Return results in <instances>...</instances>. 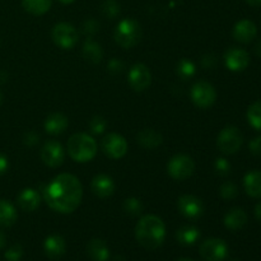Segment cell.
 I'll return each instance as SVG.
<instances>
[{
	"instance_id": "cell-1",
	"label": "cell",
	"mask_w": 261,
	"mask_h": 261,
	"mask_svg": "<svg viewBox=\"0 0 261 261\" xmlns=\"http://www.w3.org/2000/svg\"><path fill=\"white\" fill-rule=\"evenodd\" d=\"M46 204L61 214H70L78 209L83 198L81 181L70 173H60L43 190Z\"/></svg>"
},
{
	"instance_id": "cell-18",
	"label": "cell",
	"mask_w": 261,
	"mask_h": 261,
	"mask_svg": "<svg viewBox=\"0 0 261 261\" xmlns=\"http://www.w3.org/2000/svg\"><path fill=\"white\" fill-rule=\"evenodd\" d=\"M17 203L19 208L24 212H35L40 206L41 196L35 189H23L17 196Z\"/></svg>"
},
{
	"instance_id": "cell-20",
	"label": "cell",
	"mask_w": 261,
	"mask_h": 261,
	"mask_svg": "<svg viewBox=\"0 0 261 261\" xmlns=\"http://www.w3.org/2000/svg\"><path fill=\"white\" fill-rule=\"evenodd\" d=\"M87 255L92 261H109L110 250L103 240L93 239L87 245Z\"/></svg>"
},
{
	"instance_id": "cell-16",
	"label": "cell",
	"mask_w": 261,
	"mask_h": 261,
	"mask_svg": "<svg viewBox=\"0 0 261 261\" xmlns=\"http://www.w3.org/2000/svg\"><path fill=\"white\" fill-rule=\"evenodd\" d=\"M257 35V28L252 20L242 19L237 22L233 27L234 40L241 43H250Z\"/></svg>"
},
{
	"instance_id": "cell-3",
	"label": "cell",
	"mask_w": 261,
	"mask_h": 261,
	"mask_svg": "<svg viewBox=\"0 0 261 261\" xmlns=\"http://www.w3.org/2000/svg\"><path fill=\"white\" fill-rule=\"evenodd\" d=\"M68 153L75 162L86 163L93 160L98 150L97 142L88 134L76 133L68 140Z\"/></svg>"
},
{
	"instance_id": "cell-11",
	"label": "cell",
	"mask_w": 261,
	"mask_h": 261,
	"mask_svg": "<svg viewBox=\"0 0 261 261\" xmlns=\"http://www.w3.org/2000/svg\"><path fill=\"white\" fill-rule=\"evenodd\" d=\"M127 82H129L130 87L134 89L135 92H143L150 86L152 82V74L148 69L147 65L142 63H138L132 66L127 74Z\"/></svg>"
},
{
	"instance_id": "cell-29",
	"label": "cell",
	"mask_w": 261,
	"mask_h": 261,
	"mask_svg": "<svg viewBox=\"0 0 261 261\" xmlns=\"http://www.w3.org/2000/svg\"><path fill=\"white\" fill-rule=\"evenodd\" d=\"M176 71H177V75L180 76V78L188 81V79L193 78V76L195 75V64H194L193 61L188 60V59H181L177 63V66H176Z\"/></svg>"
},
{
	"instance_id": "cell-40",
	"label": "cell",
	"mask_w": 261,
	"mask_h": 261,
	"mask_svg": "<svg viewBox=\"0 0 261 261\" xmlns=\"http://www.w3.org/2000/svg\"><path fill=\"white\" fill-rule=\"evenodd\" d=\"M250 152L254 155H261V137H256L250 142Z\"/></svg>"
},
{
	"instance_id": "cell-7",
	"label": "cell",
	"mask_w": 261,
	"mask_h": 261,
	"mask_svg": "<svg viewBox=\"0 0 261 261\" xmlns=\"http://www.w3.org/2000/svg\"><path fill=\"white\" fill-rule=\"evenodd\" d=\"M195 171V163L193 158L186 154H177L170 160L167 165V172L173 180L184 181L191 177Z\"/></svg>"
},
{
	"instance_id": "cell-2",
	"label": "cell",
	"mask_w": 261,
	"mask_h": 261,
	"mask_svg": "<svg viewBox=\"0 0 261 261\" xmlns=\"http://www.w3.org/2000/svg\"><path fill=\"white\" fill-rule=\"evenodd\" d=\"M137 241L147 250H155L163 244L166 227L162 219L153 214L142 217L135 227Z\"/></svg>"
},
{
	"instance_id": "cell-19",
	"label": "cell",
	"mask_w": 261,
	"mask_h": 261,
	"mask_svg": "<svg viewBox=\"0 0 261 261\" xmlns=\"http://www.w3.org/2000/svg\"><path fill=\"white\" fill-rule=\"evenodd\" d=\"M45 130L46 133L51 135H59L63 134L69 126L68 117L60 112H54V114L48 115L45 120Z\"/></svg>"
},
{
	"instance_id": "cell-28",
	"label": "cell",
	"mask_w": 261,
	"mask_h": 261,
	"mask_svg": "<svg viewBox=\"0 0 261 261\" xmlns=\"http://www.w3.org/2000/svg\"><path fill=\"white\" fill-rule=\"evenodd\" d=\"M247 121L257 132H261V101H256L247 110Z\"/></svg>"
},
{
	"instance_id": "cell-26",
	"label": "cell",
	"mask_w": 261,
	"mask_h": 261,
	"mask_svg": "<svg viewBox=\"0 0 261 261\" xmlns=\"http://www.w3.org/2000/svg\"><path fill=\"white\" fill-rule=\"evenodd\" d=\"M176 239L184 246H191L200 239V231L194 226H182L176 232Z\"/></svg>"
},
{
	"instance_id": "cell-5",
	"label": "cell",
	"mask_w": 261,
	"mask_h": 261,
	"mask_svg": "<svg viewBox=\"0 0 261 261\" xmlns=\"http://www.w3.org/2000/svg\"><path fill=\"white\" fill-rule=\"evenodd\" d=\"M244 143V137L239 127L227 126L222 130L217 138V147L223 154H234L240 150Z\"/></svg>"
},
{
	"instance_id": "cell-50",
	"label": "cell",
	"mask_w": 261,
	"mask_h": 261,
	"mask_svg": "<svg viewBox=\"0 0 261 261\" xmlns=\"http://www.w3.org/2000/svg\"><path fill=\"white\" fill-rule=\"evenodd\" d=\"M233 261H239V260H233Z\"/></svg>"
},
{
	"instance_id": "cell-15",
	"label": "cell",
	"mask_w": 261,
	"mask_h": 261,
	"mask_svg": "<svg viewBox=\"0 0 261 261\" xmlns=\"http://www.w3.org/2000/svg\"><path fill=\"white\" fill-rule=\"evenodd\" d=\"M91 189L96 196L101 199H107L114 195L115 182L112 177L105 175V173H99V175L94 176L92 180Z\"/></svg>"
},
{
	"instance_id": "cell-30",
	"label": "cell",
	"mask_w": 261,
	"mask_h": 261,
	"mask_svg": "<svg viewBox=\"0 0 261 261\" xmlns=\"http://www.w3.org/2000/svg\"><path fill=\"white\" fill-rule=\"evenodd\" d=\"M101 12L109 19H114L119 15L120 5L116 0H105L101 5Z\"/></svg>"
},
{
	"instance_id": "cell-4",
	"label": "cell",
	"mask_w": 261,
	"mask_h": 261,
	"mask_svg": "<svg viewBox=\"0 0 261 261\" xmlns=\"http://www.w3.org/2000/svg\"><path fill=\"white\" fill-rule=\"evenodd\" d=\"M114 38L119 46L124 48H132L142 40V27L132 18L122 19L115 30Z\"/></svg>"
},
{
	"instance_id": "cell-6",
	"label": "cell",
	"mask_w": 261,
	"mask_h": 261,
	"mask_svg": "<svg viewBox=\"0 0 261 261\" xmlns=\"http://www.w3.org/2000/svg\"><path fill=\"white\" fill-rule=\"evenodd\" d=\"M51 37L56 46L64 48V50H70L78 43L79 35L76 28L73 24H69L66 22L58 23L53 27L51 31Z\"/></svg>"
},
{
	"instance_id": "cell-10",
	"label": "cell",
	"mask_w": 261,
	"mask_h": 261,
	"mask_svg": "<svg viewBox=\"0 0 261 261\" xmlns=\"http://www.w3.org/2000/svg\"><path fill=\"white\" fill-rule=\"evenodd\" d=\"M199 254L205 261H223L228 256V245L221 239H209L201 244Z\"/></svg>"
},
{
	"instance_id": "cell-38",
	"label": "cell",
	"mask_w": 261,
	"mask_h": 261,
	"mask_svg": "<svg viewBox=\"0 0 261 261\" xmlns=\"http://www.w3.org/2000/svg\"><path fill=\"white\" fill-rule=\"evenodd\" d=\"M38 142H40V135L36 132H33V130H30V132H27L23 135V143L25 145H28V147H33Z\"/></svg>"
},
{
	"instance_id": "cell-8",
	"label": "cell",
	"mask_w": 261,
	"mask_h": 261,
	"mask_svg": "<svg viewBox=\"0 0 261 261\" xmlns=\"http://www.w3.org/2000/svg\"><path fill=\"white\" fill-rule=\"evenodd\" d=\"M191 99L200 109H208L213 106L217 99L216 88L205 81H199L191 87Z\"/></svg>"
},
{
	"instance_id": "cell-35",
	"label": "cell",
	"mask_w": 261,
	"mask_h": 261,
	"mask_svg": "<svg viewBox=\"0 0 261 261\" xmlns=\"http://www.w3.org/2000/svg\"><path fill=\"white\" fill-rule=\"evenodd\" d=\"M23 256V249L20 245H13L5 251V259L7 261H19Z\"/></svg>"
},
{
	"instance_id": "cell-49",
	"label": "cell",
	"mask_w": 261,
	"mask_h": 261,
	"mask_svg": "<svg viewBox=\"0 0 261 261\" xmlns=\"http://www.w3.org/2000/svg\"><path fill=\"white\" fill-rule=\"evenodd\" d=\"M178 261H194V260H190V259H180Z\"/></svg>"
},
{
	"instance_id": "cell-33",
	"label": "cell",
	"mask_w": 261,
	"mask_h": 261,
	"mask_svg": "<svg viewBox=\"0 0 261 261\" xmlns=\"http://www.w3.org/2000/svg\"><path fill=\"white\" fill-rule=\"evenodd\" d=\"M106 127H107V121L105 120V117L98 116V115L92 117V120L89 121V129H91L92 134H96V135L102 134V133L106 130Z\"/></svg>"
},
{
	"instance_id": "cell-34",
	"label": "cell",
	"mask_w": 261,
	"mask_h": 261,
	"mask_svg": "<svg viewBox=\"0 0 261 261\" xmlns=\"http://www.w3.org/2000/svg\"><path fill=\"white\" fill-rule=\"evenodd\" d=\"M214 170L218 175L227 176L231 172V163L226 158H217L216 162H214Z\"/></svg>"
},
{
	"instance_id": "cell-22",
	"label": "cell",
	"mask_w": 261,
	"mask_h": 261,
	"mask_svg": "<svg viewBox=\"0 0 261 261\" xmlns=\"http://www.w3.org/2000/svg\"><path fill=\"white\" fill-rule=\"evenodd\" d=\"M244 188L251 198H261V171L254 170L244 177Z\"/></svg>"
},
{
	"instance_id": "cell-41",
	"label": "cell",
	"mask_w": 261,
	"mask_h": 261,
	"mask_svg": "<svg viewBox=\"0 0 261 261\" xmlns=\"http://www.w3.org/2000/svg\"><path fill=\"white\" fill-rule=\"evenodd\" d=\"M8 167H9V162H8V158L5 157L4 154L0 153V176L4 175L8 171Z\"/></svg>"
},
{
	"instance_id": "cell-42",
	"label": "cell",
	"mask_w": 261,
	"mask_h": 261,
	"mask_svg": "<svg viewBox=\"0 0 261 261\" xmlns=\"http://www.w3.org/2000/svg\"><path fill=\"white\" fill-rule=\"evenodd\" d=\"M255 216H256V218L261 222V201L257 203L256 206H255Z\"/></svg>"
},
{
	"instance_id": "cell-48",
	"label": "cell",
	"mask_w": 261,
	"mask_h": 261,
	"mask_svg": "<svg viewBox=\"0 0 261 261\" xmlns=\"http://www.w3.org/2000/svg\"><path fill=\"white\" fill-rule=\"evenodd\" d=\"M2 103H3V93L0 92V105H2Z\"/></svg>"
},
{
	"instance_id": "cell-39",
	"label": "cell",
	"mask_w": 261,
	"mask_h": 261,
	"mask_svg": "<svg viewBox=\"0 0 261 261\" xmlns=\"http://www.w3.org/2000/svg\"><path fill=\"white\" fill-rule=\"evenodd\" d=\"M201 65L205 69H213L217 65V58L213 54H205L201 58Z\"/></svg>"
},
{
	"instance_id": "cell-23",
	"label": "cell",
	"mask_w": 261,
	"mask_h": 261,
	"mask_svg": "<svg viewBox=\"0 0 261 261\" xmlns=\"http://www.w3.org/2000/svg\"><path fill=\"white\" fill-rule=\"evenodd\" d=\"M162 135L153 129H144L138 133L137 140L140 147L145 149H154L162 144Z\"/></svg>"
},
{
	"instance_id": "cell-21",
	"label": "cell",
	"mask_w": 261,
	"mask_h": 261,
	"mask_svg": "<svg viewBox=\"0 0 261 261\" xmlns=\"http://www.w3.org/2000/svg\"><path fill=\"white\" fill-rule=\"evenodd\" d=\"M223 223L229 231H239L246 226L247 214L245 213L244 209L233 208L224 216Z\"/></svg>"
},
{
	"instance_id": "cell-46",
	"label": "cell",
	"mask_w": 261,
	"mask_h": 261,
	"mask_svg": "<svg viewBox=\"0 0 261 261\" xmlns=\"http://www.w3.org/2000/svg\"><path fill=\"white\" fill-rule=\"evenodd\" d=\"M112 261H125V259H124V256H120V255H117V256L114 257V260Z\"/></svg>"
},
{
	"instance_id": "cell-32",
	"label": "cell",
	"mask_w": 261,
	"mask_h": 261,
	"mask_svg": "<svg viewBox=\"0 0 261 261\" xmlns=\"http://www.w3.org/2000/svg\"><path fill=\"white\" fill-rule=\"evenodd\" d=\"M219 194H221V196L224 200H232V199H234L239 195V189H237V186L233 182L227 181V182H223L221 185Z\"/></svg>"
},
{
	"instance_id": "cell-12",
	"label": "cell",
	"mask_w": 261,
	"mask_h": 261,
	"mask_svg": "<svg viewBox=\"0 0 261 261\" xmlns=\"http://www.w3.org/2000/svg\"><path fill=\"white\" fill-rule=\"evenodd\" d=\"M41 160L51 168L61 166L65 160V150L63 145L56 140H47L41 149Z\"/></svg>"
},
{
	"instance_id": "cell-13",
	"label": "cell",
	"mask_w": 261,
	"mask_h": 261,
	"mask_svg": "<svg viewBox=\"0 0 261 261\" xmlns=\"http://www.w3.org/2000/svg\"><path fill=\"white\" fill-rule=\"evenodd\" d=\"M178 212L188 219H198L203 216V201L194 195H182L177 201Z\"/></svg>"
},
{
	"instance_id": "cell-14",
	"label": "cell",
	"mask_w": 261,
	"mask_h": 261,
	"mask_svg": "<svg viewBox=\"0 0 261 261\" xmlns=\"http://www.w3.org/2000/svg\"><path fill=\"white\" fill-rule=\"evenodd\" d=\"M224 64L231 71H242L249 66L250 55L242 48L232 47L224 54Z\"/></svg>"
},
{
	"instance_id": "cell-9",
	"label": "cell",
	"mask_w": 261,
	"mask_h": 261,
	"mask_svg": "<svg viewBox=\"0 0 261 261\" xmlns=\"http://www.w3.org/2000/svg\"><path fill=\"white\" fill-rule=\"evenodd\" d=\"M102 152L111 160H120L127 152V142L122 135L110 133L101 142Z\"/></svg>"
},
{
	"instance_id": "cell-31",
	"label": "cell",
	"mask_w": 261,
	"mask_h": 261,
	"mask_svg": "<svg viewBox=\"0 0 261 261\" xmlns=\"http://www.w3.org/2000/svg\"><path fill=\"white\" fill-rule=\"evenodd\" d=\"M124 211L130 216H140L143 212V204L139 199L129 198L124 201Z\"/></svg>"
},
{
	"instance_id": "cell-24",
	"label": "cell",
	"mask_w": 261,
	"mask_h": 261,
	"mask_svg": "<svg viewBox=\"0 0 261 261\" xmlns=\"http://www.w3.org/2000/svg\"><path fill=\"white\" fill-rule=\"evenodd\" d=\"M83 56L89 63L98 64L103 59V50L98 42L89 37L87 38L83 45Z\"/></svg>"
},
{
	"instance_id": "cell-25",
	"label": "cell",
	"mask_w": 261,
	"mask_h": 261,
	"mask_svg": "<svg viewBox=\"0 0 261 261\" xmlns=\"http://www.w3.org/2000/svg\"><path fill=\"white\" fill-rule=\"evenodd\" d=\"M17 209L8 200L0 199V227H12L17 222Z\"/></svg>"
},
{
	"instance_id": "cell-27",
	"label": "cell",
	"mask_w": 261,
	"mask_h": 261,
	"mask_svg": "<svg viewBox=\"0 0 261 261\" xmlns=\"http://www.w3.org/2000/svg\"><path fill=\"white\" fill-rule=\"evenodd\" d=\"M53 0H22L25 12L33 15H42L51 8Z\"/></svg>"
},
{
	"instance_id": "cell-44",
	"label": "cell",
	"mask_w": 261,
	"mask_h": 261,
	"mask_svg": "<svg viewBox=\"0 0 261 261\" xmlns=\"http://www.w3.org/2000/svg\"><path fill=\"white\" fill-rule=\"evenodd\" d=\"M7 244V239H5V234L3 232H0V250L5 246Z\"/></svg>"
},
{
	"instance_id": "cell-17",
	"label": "cell",
	"mask_w": 261,
	"mask_h": 261,
	"mask_svg": "<svg viewBox=\"0 0 261 261\" xmlns=\"http://www.w3.org/2000/svg\"><path fill=\"white\" fill-rule=\"evenodd\" d=\"M43 250H45L46 256L53 260H58L65 254L66 242L60 234H51L43 242Z\"/></svg>"
},
{
	"instance_id": "cell-43",
	"label": "cell",
	"mask_w": 261,
	"mask_h": 261,
	"mask_svg": "<svg viewBox=\"0 0 261 261\" xmlns=\"http://www.w3.org/2000/svg\"><path fill=\"white\" fill-rule=\"evenodd\" d=\"M246 3L251 7H261V0H246Z\"/></svg>"
},
{
	"instance_id": "cell-36",
	"label": "cell",
	"mask_w": 261,
	"mask_h": 261,
	"mask_svg": "<svg viewBox=\"0 0 261 261\" xmlns=\"http://www.w3.org/2000/svg\"><path fill=\"white\" fill-rule=\"evenodd\" d=\"M82 30H83V33H86L87 36H93L94 33L98 32L99 23L96 19H87L83 23V25H82Z\"/></svg>"
},
{
	"instance_id": "cell-37",
	"label": "cell",
	"mask_w": 261,
	"mask_h": 261,
	"mask_svg": "<svg viewBox=\"0 0 261 261\" xmlns=\"http://www.w3.org/2000/svg\"><path fill=\"white\" fill-rule=\"evenodd\" d=\"M107 69H109V71L111 74H120L124 71L125 64L122 63L121 60H119V59L114 58L109 61V64H107Z\"/></svg>"
},
{
	"instance_id": "cell-45",
	"label": "cell",
	"mask_w": 261,
	"mask_h": 261,
	"mask_svg": "<svg viewBox=\"0 0 261 261\" xmlns=\"http://www.w3.org/2000/svg\"><path fill=\"white\" fill-rule=\"evenodd\" d=\"M255 51H256L257 55L261 56V40L256 43V46H255Z\"/></svg>"
},
{
	"instance_id": "cell-47",
	"label": "cell",
	"mask_w": 261,
	"mask_h": 261,
	"mask_svg": "<svg viewBox=\"0 0 261 261\" xmlns=\"http://www.w3.org/2000/svg\"><path fill=\"white\" fill-rule=\"evenodd\" d=\"M60 2L63 3V4H71V3H74L75 0H60Z\"/></svg>"
}]
</instances>
